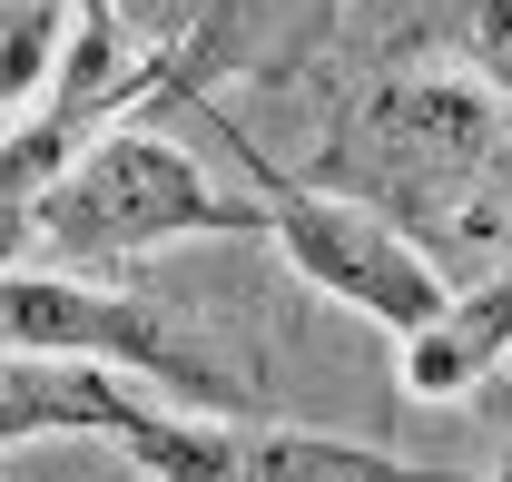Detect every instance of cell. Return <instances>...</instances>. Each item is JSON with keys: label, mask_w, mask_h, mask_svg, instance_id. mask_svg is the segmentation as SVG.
Segmentation results:
<instances>
[{"label": "cell", "mask_w": 512, "mask_h": 482, "mask_svg": "<svg viewBox=\"0 0 512 482\" xmlns=\"http://www.w3.org/2000/svg\"><path fill=\"white\" fill-rule=\"evenodd\" d=\"M316 178L434 256L483 227L512 237V99L483 69H384L325 119Z\"/></svg>", "instance_id": "1"}, {"label": "cell", "mask_w": 512, "mask_h": 482, "mask_svg": "<svg viewBox=\"0 0 512 482\" xmlns=\"http://www.w3.org/2000/svg\"><path fill=\"white\" fill-rule=\"evenodd\" d=\"M178 237H266V197L207 187L188 138L119 119L30 197V217L10 227V256L30 246V266H128V256L178 246Z\"/></svg>", "instance_id": "2"}, {"label": "cell", "mask_w": 512, "mask_h": 482, "mask_svg": "<svg viewBox=\"0 0 512 482\" xmlns=\"http://www.w3.org/2000/svg\"><path fill=\"white\" fill-rule=\"evenodd\" d=\"M227 128V148H237V168H247V187L266 197V246L316 286L325 305H345V315H365L375 335H394V345H414L434 315L453 305V276L434 246H414L394 217H375L365 197H345V187L325 178H296V168H276V158H256V138L237 119Z\"/></svg>", "instance_id": "3"}, {"label": "cell", "mask_w": 512, "mask_h": 482, "mask_svg": "<svg viewBox=\"0 0 512 482\" xmlns=\"http://www.w3.org/2000/svg\"><path fill=\"white\" fill-rule=\"evenodd\" d=\"M0 325H10V355H99L119 374H138V384H158L188 414H256L247 374L217 355L188 315H168L148 296H119V286H89L69 266H20L10 256Z\"/></svg>", "instance_id": "4"}, {"label": "cell", "mask_w": 512, "mask_h": 482, "mask_svg": "<svg viewBox=\"0 0 512 482\" xmlns=\"http://www.w3.org/2000/svg\"><path fill=\"white\" fill-rule=\"evenodd\" d=\"M119 453L148 482H434L384 443L306 433L276 414H188V404H138L119 423Z\"/></svg>", "instance_id": "5"}, {"label": "cell", "mask_w": 512, "mask_h": 482, "mask_svg": "<svg viewBox=\"0 0 512 482\" xmlns=\"http://www.w3.org/2000/svg\"><path fill=\"white\" fill-rule=\"evenodd\" d=\"M512 364V256L493 276H473V286H453V305L404 345V404H463L483 374H503Z\"/></svg>", "instance_id": "6"}, {"label": "cell", "mask_w": 512, "mask_h": 482, "mask_svg": "<svg viewBox=\"0 0 512 482\" xmlns=\"http://www.w3.org/2000/svg\"><path fill=\"white\" fill-rule=\"evenodd\" d=\"M463 69H483L512 99V0H463Z\"/></svg>", "instance_id": "7"}, {"label": "cell", "mask_w": 512, "mask_h": 482, "mask_svg": "<svg viewBox=\"0 0 512 482\" xmlns=\"http://www.w3.org/2000/svg\"><path fill=\"white\" fill-rule=\"evenodd\" d=\"M79 40H128L119 0H79Z\"/></svg>", "instance_id": "8"}, {"label": "cell", "mask_w": 512, "mask_h": 482, "mask_svg": "<svg viewBox=\"0 0 512 482\" xmlns=\"http://www.w3.org/2000/svg\"><path fill=\"white\" fill-rule=\"evenodd\" d=\"M483 482H512V463H503V473H483Z\"/></svg>", "instance_id": "9"}]
</instances>
